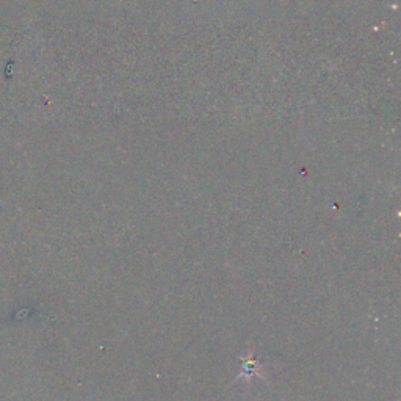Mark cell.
I'll use <instances>...</instances> for the list:
<instances>
[{
  "label": "cell",
  "instance_id": "6da1fadb",
  "mask_svg": "<svg viewBox=\"0 0 401 401\" xmlns=\"http://www.w3.org/2000/svg\"><path fill=\"white\" fill-rule=\"evenodd\" d=\"M240 373L237 376V381H251L254 376L262 378V369H264V359L257 356L254 351H248L245 356H240Z\"/></svg>",
  "mask_w": 401,
  "mask_h": 401
}]
</instances>
